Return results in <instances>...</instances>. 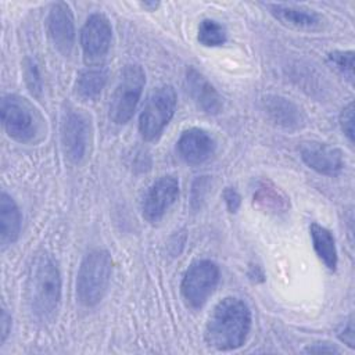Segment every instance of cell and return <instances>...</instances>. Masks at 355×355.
I'll return each instance as SVG.
<instances>
[{
    "label": "cell",
    "mask_w": 355,
    "mask_h": 355,
    "mask_svg": "<svg viewBox=\"0 0 355 355\" xmlns=\"http://www.w3.org/2000/svg\"><path fill=\"white\" fill-rule=\"evenodd\" d=\"M179 197V182L175 176L165 175L158 178L147 190L141 212L146 220L158 222Z\"/></svg>",
    "instance_id": "10"
},
{
    "label": "cell",
    "mask_w": 355,
    "mask_h": 355,
    "mask_svg": "<svg viewBox=\"0 0 355 355\" xmlns=\"http://www.w3.org/2000/svg\"><path fill=\"white\" fill-rule=\"evenodd\" d=\"M1 122L7 135L19 143H35L42 139L44 121L26 98L7 94L1 98Z\"/></svg>",
    "instance_id": "3"
},
{
    "label": "cell",
    "mask_w": 355,
    "mask_h": 355,
    "mask_svg": "<svg viewBox=\"0 0 355 355\" xmlns=\"http://www.w3.org/2000/svg\"><path fill=\"white\" fill-rule=\"evenodd\" d=\"M0 326H1V343L7 338L10 329H11V316L7 313L6 309L1 311V318H0Z\"/></svg>",
    "instance_id": "27"
},
{
    "label": "cell",
    "mask_w": 355,
    "mask_h": 355,
    "mask_svg": "<svg viewBox=\"0 0 355 355\" xmlns=\"http://www.w3.org/2000/svg\"><path fill=\"white\" fill-rule=\"evenodd\" d=\"M329 60L352 85L354 83V51H333L329 54Z\"/></svg>",
    "instance_id": "22"
},
{
    "label": "cell",
    "mask_w": 355,
    "mask_h": 355,
    "mask_svg": "<svg viewBox=\"0 0 355 355\" xmlns=\"http://www.w3.org/2000/svg\"><path fill=\"white\" fill-rule=\"evenodd\" d=\"M47 33L62 55H69L75 43V25L73 15L67 3H55L51 6L47 15Z\"/></svg>",
    "instance_id": "11"
},
{
    "label": "cell",
    "mask_w": 355,
    "mask_h": 355,
    "mask_svg": "<svg viewBox=\"0 0 355 355\" xmlns=\"http://www.w3.org/2000/svg\"><path fill=\"white\" fill-rule=\"evenodd\" d=\"M21 230V212L15 201L7 194L0 196V244L1 248L12 244Z\"/></svg>",
    "instance_id": "18"
},
{
    "label": "cell",
    "mask_w": 355,
    "mask_h": 355,
    "mask_svg": "<svg viewBox=\"0 0 355 355\" xmlns=\"http://www.w3.org/2000/svg\"><path fill=\"white\" fill-rule=\"evenodd\" d=\"M184 85L194 104L205 114L215 115L222 110V98L211 82L194 68L186 71Z\"/></svg>",
    "instance_id": "14"
},
{
    "label": "cell",
    "mask_w": 355,
    "mask_h": 355,
    "mask_svg": "<svg viewBox=\"0 0 355 355\" xmlns=\"http://www.w3.org/2000/svg\"><path fill=\"white\" fill-rule=\"evenodd\" d=\"M302 161L320 175L334 176L344 168V155L337 147L319 141H305L300 147Z\"/></svg>",
    "instance_id": "12"
},
{
    "label": "cell",
    "mask_w": 355,
    "mask_h": 355,
    "mask_svg": "<svg viewBox=\"0 0 355 355\" xmlns=\"http://www.w3.org/2000/svg\"><path fill=\"white\" fill-rule=\"evenodd\" d=\"M141 6L144 7V8H150V10H155L158 6H159V3H155V1H144V3H141Z\"/></svg>",
    "instance_id": "30"
},
{
    "label": "cell",
    "mask_w": 355,
    "mask_h": 355,
    "mask_svg": "<svg viewBox=\"0 0 355 355\" xmlns=\"http://www.w3.org/2000/svg\"><path fill=\"white\" fill-rule=\"evenodd\" d=\"M112 28L108 18L101 12L92 14L80 31V46L85 60L89 62L101 60L110 50Z\"/></svg>",
    "instance_id": "9"
},
{
    "label": "cell",
    "mask_w": 355,
    "mask_h": 355,
    "mask_svg": "<svg viewBox=\"0 0 355 355\" xmlns=\"http://www.w3.org/2000/svg\"><path fill=\"white\" fill-rule=\"evenodd\" d=\"M61 300V276L57 263L49 254H42L29 280V301L40 320H49L57 312Z\"/></svg>",
    "instance_id": "2"
},
{
    "label": "cell",
    "mask_w": 355,
    "mask_h": 355,
    "mask_svg": "<svg viewBox=\"0 0 355 355\" xmlns=\"http://www.w3.org/2000/svg\"><path fill=\"white\" fill-rule=\"evenodd\" d=\"M338 337L348 347L354 348V320H352V318H349L348 322L341 327V330L338 331Z\"/></svg>",
    "instance_id": "26"
},
{
    "label": "cell",
    "mask_w": 355,
    "mask_h": 355,
    "mask_svg": "<svg viewBox=\"0 0 355 355\" xmlns=\"http://www.w3.org/2000/svg\"><path fill=\"white\" fill-rule=\"evenodd\" d=\"M107 82V72L103 68H89L82 71L75 83L76 94L83 100L96 98Z\"/></svg>",
    "instance_id": "20"
},
{
    "label": "cell",
    "mask_w": 355,
    "mask_h": 355,
    "mask_svg": "<svg viewBox=\"0 0 355 355\" xmlns=\"http://www.w3.org/2000/svg\"><path fill=\"white\" fill-rule=\"evenodd\" d=\"M176 108V92L172 86L157 87L148 97L139 118V130L147 141L157 139L169 123Z\"/></svg>",
    "instance_id": "6"
},
{
    "label": "cell",
    "mask_w": 355,
    "mask_h": 355,
    "mask_svg": "<svg viewBox=\"0 0 355 355\" xmlns=\"http://www.w3.org/2000/svg\"><path fill=\"white\" fill-rule=\"evenodd\" d=\"M254 207L269 215L280 216L290 208L286 194L269 180H258L252 191Z\"/></svg>",
    "instance_id": "16"
},
{
    "label": "cell",
    "mask_w": 355,
    "mask_h": 355,
    "mask_svg": "<svg viewBox=\"0 0 355 355\" xmlns=\"http://www.w3.org/2000/svg\"><path fill=\"white\" fill-rule=\"evenodd\" d=\"M112 259L105 250H92L80 262L76 277V297L85 306L97 305L107 293Z\"/></svg>",
    "instance_id": "4"
},
{
    "label": "cell",
    "mask_w": 355,
    "mask_h": 355,
    "mask_svg": "<svg viewBox=\"0 0 355 355\" xmlns=\"http://www.w3.org/2000/svg\"><path fill=\"white\" fill-rule=\"evenodd\" d=\"M204 187V180H197L196 183H194V186H193V194L197 191V189H202ZM200 200H202V190L198 193V196L196 197V198H193V202H196V201H200Z\"/></svg>",
    "instance_id": "29"
},
{
    "label": "cell",
    "mask_w": 355,
    "mask_h": 355,
    "mask_svg": "<svg viewBox=\"0 0 355 355\" xmlns=\"http://www.w3.org/2000/svg\"><path fill=\"white\" fill-rule=\"evenodd\" d=\"M340 125L344 135L348 137L351 143H354V105L349 103L347 107L343 108L340 114Z\"/></svg>",
    "instance_id": "24"
},
{
    "label": "cell",
    "mask_w": 355,
    "mask_h": 355,
    "mask_svg": "<svg viewBox=\"0 0 355 355\" xmlns=\"http://www.w3.org/2000/svg\"><path fill=\"white\" fill-rule=\"evenodd\" d=\"M223 200H225L226 207H227V209H229L230 212H236V211L239 209V207H240V202H241L240 194H239L234 189H232V187H227V189L225 190V193H223Z\"/></svg>",
    "instance_id": "25"
},
{
    "label": "cell",
    "mask_w": 355,
    "mask_h": 355,
    "mask_svg": "<svg viewBox=\"0 0 355 355\" xmlns=\"http://www.w3.org/2000/svg\"><path fill=\"white\" fill-rule=\"evenodd\" d=\"M214 137L204 129L190 128L178 140V154L189 165H200L211 158L215 151Z\"/></svg>",
    "instance_id": "13"
},
{
    "label": "cell",
    "mask_w": 355,
    "mask_h": 355,
    "mask_svg": "<svg viewBox=\"0 0 355 355\" xmlns=\"http://www.w3.org/2000/svg\"><path fill=\"white\" fill-rule=\"evenodd\" d=\"M251 329V311L244 301L226 297L212 309L204 330L208 347L218 351H232L241 347Z\"/></svg>",
    "instance_id": "1"
},
{
    "label": "cell",
    "mask_w": 355,
    "mask_h": 355,
    "mask_svg": "<svg viewBox=\"0 0 355 355\" xmlns=\"http://www.w3.org/2000/svg\"><path fill=\"white\" fill-rule=\"evenodd\" d=\"M197 39L205 47L222 46L226 42V29L215 19H202L198 25Z\"/></svg>",
    "instance_id": "21"
},
{
    "label": "cell",
    "mask_w": 355,
    "mask_h": 355,
    "mask_svg": "<svg viewBox=\"0 0 355 355\" xmlns=\"http://www.w3.org/2000/svg\"><path fill=\"white\" fill-rule=\"evenodd\" d=\"M262 107L269 119L284 129L295 130L305 123L300 107L286 97L269 94L262 98Z\"/></svg>",
    "instance_id": "15"
},
{
    "label": "cell",
    "mask_w": 355,
    "mask_h": 355,
    "mask_svg": "<svg viewBox=\"0 0 355 355\" xmlns=\"http://www.w3.org/2000/svg\"><path fill=\"white\" fill-rule=\"evenodd\" d=\"M219 282V268L209 259L196 261L186 270L180 291L187 308L198 309L215 291Z\"/></svg>",
    "instance_id": "7"
},
{
    "label": "cell",
    "mask_w": 355,
    "mask_h": 355,
    "mask_svg": "<svg viewBox=\"0 0 355 355\" xmlns=\"http://www.w3.org/2000/svg\"><path fill=\"white\" fill-rule=\"evenodd\" d=\"M90 141V122L86 114L76 108H68L61 118V143L65 157L79 164L87 154Z\"/></svg>",
    "instance_id": "8"
},
{
    "label": "cell",
    "mask_w": 355,
    "mask_h": 355,
    "mask_svg": "<svg viewBox=\"0 0 355 355\" xmlns=\"http://www.w3.org/2000/svg\"><path fill=\"white\" fill-rule=\"evenodd\" d=\"M25 78L32 94H39L42 92V80L37 67L33 61H28L25 64Z\"/></svg>",
    "instance_id": "23"
},
{
    "label": "cell",
    "mask_w": 355,
    "mask_h": 355,
    "mask_svg": "<svg viewBox=\"0 0 355 355\" xmlns=\"http://www.w3.org/2000/svg\"><path fill=\"white\" fill-rule=\"evenodd\" d=\"M305 352H318V354L319 352H329V354H331V352H338V349L333 345H329V344H323V345L313 344V345H309L308 348H305Z\"/></svg>",
    "instance_id": "28"
},
{
    "label": "cell",
    "mask_w": 355,
    "mask_h": 355,
    "mask_svg": "<svg viewBox=\"0 0 355 355\" xmlns=\"http://www.w3.org/2000/svg\"><path fill=\"white\" fill-rule=\"evenodd\" d=\"M269 12L283 25L295 29H315L320 25V17L305 7L294 4H268Z\"/></svg>",
    "instance_id": "17"
},
{
    "label": "cell",
    "mask_w": 355,
    "mask_h": 355,
    "mask_svg": "<svg viewBox=\"0 0 355 355\" xmlns=\"http://www.w3.org/2000/svg\"><path fill=\"white\" fill-rule=\"evenodd\" d=\"M309 233L316 255L327 269L334 272L338 258L333 234L330 233V230H327L324 226H320L319 223H312L309 226Z\"/></svg>",
    "instance_id": "19"
},
{
    "label": "cell",
    "mask_w": 355,
    "mask_h": 355,
    "mask_svg": "<svg viewBox=\"0 0 355 355\" xmlns=\"http://www.w3.org/2000/svg\"><path fill=\"white\" fill-rule=\"evenodd\" d=\"M146 85V73L137 64L126 65L110 101V119L115 123H126L140 100Z\"/></svg>",
    "instance_id": "5"
}]
</instances>
